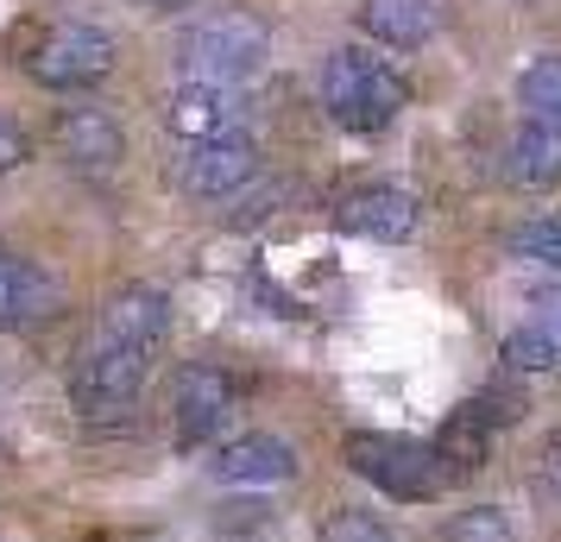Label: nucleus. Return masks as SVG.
Instances as JSON below:
<instances>
[{
    "label": "nucleus",
    "instance_id": "f257e3e1",
    "mask_svg": "<svg viewBox=\"0 0 561 542\" xmlns=\"http://www.w3.org/2000/svg\"><path fill=\"white\" fill-rule=\"evenodd\" d=\"M404 102H410V82L398 77L385 57L359 51V45H347V51H334L329 64H322V107L334 114V127L385 132L404 114Z\"/></svg>",
    "mask_w": 561,
    "mask_h": 542
},
{
    "label": "nucleus",
    "instance_id": "f03ea898",
    "mask_svg": "<svg viewBox=\"0 0 561 542\" xmlns=\"http://www.w3.org/2000/svg\"><path fill=\"white\" fill-rule=\"evenodd\" d=\"M272 51V32L253 13H208L196 26H183L178 38V70L183 82H208V89H233L247 82Z\"/></svg>",
    "mask_w": 561,
    "mask_h": 542
},
{
    "label": "nucleus",
    "instance_id": "7ed1b4c3",
    "mask_svg": "<svg viewBox=\"0 0 561 542\" xmlns=\"http://www.w3.org/2000/svg\"><path fill=\"white\" fill-rule=\"evenodd\" d=\"M20 64L45 89H95L114 70V38L102 26H82V20H51V26H32L20 38Z\"/></svg>",
    "mask_w": 561,
    "mask_h": 542
},
{
    "label": "nucleus",
    "instance_id": "20e7f679",
    "mask_svg": "<svg viewBox=\"0 0 561 542\" xmlns=\"http://www.w3.org/2000/svg\"><path fill=\"white\" fill-rule=\"evenodd\" d=\"M347 466L359 480H373L379 492H391V498H410V505H423V498L448 486V466L435 461V448L410 436H379V429L347 436Z\"/></svg>",
    "mask_w": 561,
    "mask_h": 542
},
{
    "label": "nucleus",
    "instance_id": "39448f33",
    "mask_svg": "<svg viewBox=\"0 0 561 542\" xmlns=\"http://www.w3.org/2000/svg\"><path fill=\"white\" fill-rule=\"evenodd\" d=\"M146 366H152V354H139V347H82L77 366H70V404H77L89 423L95 416H121L139 397V385H146Z\"/></svg>",
    "mask_w": 561,
    "mask_h": 542
},
{
    "label": "nucleus",
    "instance_id": "423d86ee",
    "mask_svg": "<svg viewBox=\"0 0 561 542\" xmlns=\"http://www.w3.org/2000/svg\"><path fill=\"white\" fill-rule=\"evenodd\" d=\"M259 177V146L247 132H221V139H196L178 164V189L196 203H228Z\"/></svg>",
    "mask_w": 561,
    "mask_h": 542
},
{
    "label": "nucleus",
    "instance_id": "0eeeda50",
    "mask_svg": "<svg viewBox=\"0 0 561 542\" xmlns=\"http://www.w3.org/2000/svg\"><path fill=\"white\" fill-rule=\"evenodd\" d=\"M240 391L221 366H183L178 391H171V416H178V448H203L228 429Z\"/></svg>",
    "mask_w": 561,
    "mask_h": 542
},
{
    "label": "nucleus",
    "instance_id": "6e6552de",
    "mask_svg": "<svg viewBox=\"0 0 561 542\" xmlns=\"http://www.w3.org/2000/svg\"><path fill=\"white\" fill-rule=\"evenodd\" d=\"M171 328V297L152 285H127L121 297H107L102 315H95V347H139V354H152L158 341Z\"/></svg>",
    "mask_w": 561,
    "mask_h": 542
},
{
    "label": "nucleus",
    "instance_id": "1a4fd4ad",
    "mask_svg": "<svg viewBox=\"0 0 561 542\" xmlns=\"http://www.w3.org/2000/svg\"><path fill=\"white\" fill-rule=\"evenodd\" d=\"M416 196L398 189V183H366V189H347L341 208H334V221L341 233H359V240H379V246H398L416 233Z\"/></svg>",
    "mask_w": 561,
    "mask_h": 542
},
{
    "label": "nucleus",
    "instance_id": "9d476101",
    "mask_svg": "<svg viewBox=\"0 0 561 542\" xmlns=\"http://www.w3.org/2000/svg\"><path fill=\"white\" fill-rule=\"evenodd\" d=\"M51 139H57V158L77 164V171H114L127 158V132L107 107H64Z\"/></svg>",
    "mask_w": 561,
    "mask_h": 542
},
{
    "label": "nucleus",
    "instance_id": "9b49d317",
    "mask_svg": "<svg viewBox=\"0 0 561 542\" xmlns=\"http://www.w3.org/2000/svg\"><path fill=\"white\" fill-rule=\"evenodd\" d=\"M64 310V285L51 272H38L32 258L0 253V328H26Z\"/></svg>",
    "mask_w": 561,
    "mask_h": 542
},
{
    "label": "nucleus",
    "instance_id": "f8f14e48",
    "mask_svg": "<svg viewBox=\"0 0 561 542\" xmlns=\"http://www.w3.org/2000/svg\"><path fill=\"white\" fill-rule=\"evenodd\" d=\"M208 473L228 480V486H278V480L297 473V454H290L284 436H233L228 448H215Z\"/></svg>",
    "mask_w": 561,
    "mask_h": 542
},
{
    "label": "nucleus",
    "instance_id": "ddd939ff",
    "mask_svg": "<svg viewBox=\"0 0 561 542\" xmlns=\"http://www.w3.org/2000/svg\"><path fill=\"white\" fill-rule=\"evenodd\" d=\"M359 32L398 51H416L442 32V0H359Z\"/></svg>",
    "mask_w": 561,
    "mask_h": 542
},
{
    "label": "nucleus",
    "instance_id": "4468645a",
    "mask_svg": "<svg viewBox=\"0 0 561 542\" xmlns=\"http://www.w3.org/2000/svg\"><path fill=\"white\" fill-rule=\"evenodd\" d=\"M505 171L524 189H556L561 183V120H524L505 146Z\"/></svg>",
    "mask_w": 561,
    "mask_h": 542
},
{
    "label": "nucleus",
    "instance_id": "2eb2a0df",
    "mask_svg": "<svg viewBox=\"0 0 561 542\" xmlns=\"http://www.w3.org/2000/svg\"><path fill=\"white\" fill-rule=\"evenodd\" d=\"M164 120H171V132H183V139L196 146V139H221V132H233V120H240V102H233V89L183 82Z\"/></svg>",
    "mask_w": 561,
    "mask_h": 542
},
{
    "label": "nucleus",
    "instance_id": "dca6fc26",
    "mask_svg": "<svg viewBox=\"0 0 561 542\" xmlns=\"http://www.w3.org/2000/svg\"><path fill=\"white\" fill-rule=\"evenodd\" d=\"M485 448H492V429L473 411H455L442 423V436H435V461L467 473V466H485Z\"/></svg>",
    "mask_w": 561,
    "mask_h": 542
},
{
    "label": "nucleus",
    "instance_id": "f3484780",
    "mask_svg": "<svg viewBox=\"0 0 561 542\" xmlns=\"http://www.w3.org/2000/svg\"><path fill=\"white\" fill-rule=\"evenodd\" d=\"M517 102H524V120H561V57H536L517 77Z\"/></svg>",
    "mask_w": 561,
    "mask_h": 542
},
{
    "label": "nucleus",
    "instance_id": "a211bd4d",
    "mask_svg": "<svg viewBox=\"0 0 561 542\" xmlns=\"http://www.w3.org/2000/svg\"><path fill=\"white\" fill-rule=\"evenodd\" d=\"M442 542H511V517L499 505H467L442 523Z\"/></svg>",
    "mask_w": 561,
    "mask_h": 542
},
{
    "label": "nucleus",
    "instance_id": "6ab92c4d",
    "mask_svg": "<svg viewBox=\"0 0 561 542\" xmlns=\"http://www.w3.org/2000/svg\"><path fill=\"white\" fill-rule=\"evenodd\" d=\"M556 360H561V341L549 335V328H517V335H505V366L511 372H549Z\"/></svg>",
    "mask_w": 561,
    "mask_h": 542
},
{
    "label": "nucleus",
    "instance_id": "aec40b11",
    "mask_svg": "<svg viewBox=\"0 0 561 542\" xmlns=\"http://www.w3.org/2000/svg\"><path fill=\"white\" fill-rule=\"evenodd\" d=\"M316 542H398V537H391V530H385L373 511H354V505H347V511H329V517H322Z\"/></svg>",
    "mask_w": 561,
    "mask_h": 542
},
{
    "label": "nucleus",
    "instance_id": "412c9836",
    "mask_svg": "<svg viewBox=\"0 0 561 542\" xmlns=\"http://www.w3.org/2000/svg\"><path fill=\"white\" fill-rule=\"evenodd\" d=\"M517 258H536V265H556L561 272V221H530V228H517L505 240Z\"/></svg>",
    "mask_w": 561,
    "mask_h": 542
},
{
    "label": "nucleus",
    "instance_id": "4be33fe9",
    "mask_svg": "<svg viewBox=\"0 0 561 542\" xmlns=\"http://www.w3.org/2000/svg\"><path fill=\"white\" fill-rule=\"evenodd\" d=\"M290 196H297L290 183H272V189H253V196H247V203H240V208L228 215V221H233V228H253V221H265V215H278V203H290Z\"/></svg>",
    "mask_w": 561,
    "mask_h": 542
},
{
    "label": "nucleus",
    "instance_id": "5701e85b",
    "mask_svg": "<svg viewBox=\"0 0 561 542\" xmlns=\"http://www.w3.org/2000/svg\"><path fill=\"white\" fill-rule=\"evenodd\" d=\"M26 132H20V120H13V114H0V177H7V171H20V164H26Z\"/></svg>",
    "mask_w": 561,
    "mask_h": 542
},
{
    "label": "nucleus",
    "instance_id": "b1692460",
    "mask_svg": "<svg viewBox=\"0 0 561 542\" xmlns=\"http://www.w3.org/2000/svg\"><path fill=\"white\" fill-rule=\"evenodd\" d=\"M542 473H549V486H556V498H561V436L549 441V454H542Z\"/></svg>",
    "mask_w": 561,
    "mask_h": 542
},
{
    "label": "nucleus",
    "instance_id": "393cba45",
    "mask_svg": "<svg viewBox=\"0 0 561 542\" xmlns=\"http://www.w3.org/2000/svg\"><path fill=\"white\" fill-rule=\"evenodd\" d=\"M139 7H190V0H139Z\"/></svg>",
    "mask_w": 561,
    "mask_h": 542
}]
</instances>
